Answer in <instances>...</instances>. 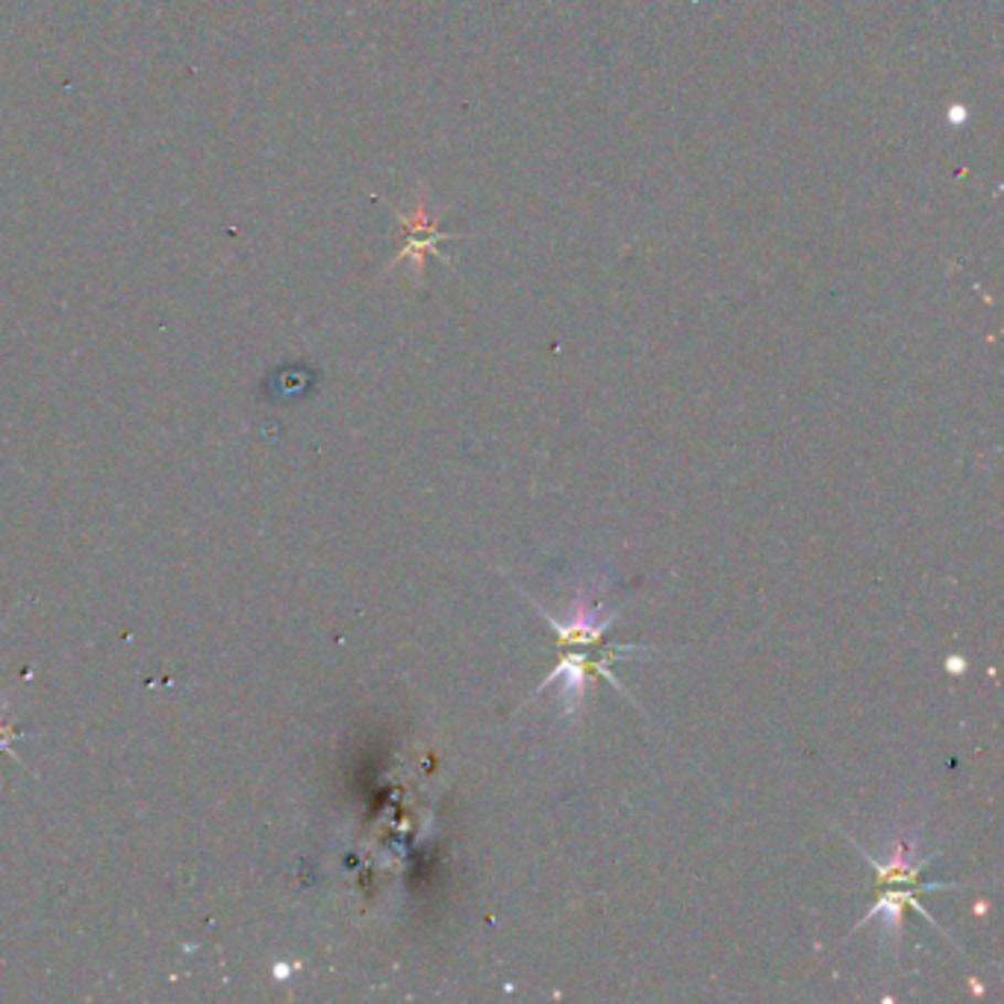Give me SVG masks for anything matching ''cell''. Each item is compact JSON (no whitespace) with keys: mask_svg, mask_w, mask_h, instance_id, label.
Listing matches in <instances>:
<instances>
[{"mask_svg":"<svg viewBox=\"0 0 1004 1004\" xmlns=\"http://www.w3.org/2000/svg\"><path fill=\"white\" fill-rule=\"evenodd\" d=\"M548 616V613H545ZM616 616L619 613H607L605 605L601 601H587V596L575 598V605H572V616L566 622H557L552 619L554 631L560 637V642H569V645H596L607 631H610V624L616 622Z\"/></svg>","mask_w":1004,"mask_h":1004,"instance_id":"1","label":"cell"},{"mask_svg":"<svg viewBox=\"0 0 1004 1004\" xmlns=\"http://www.w3.org/2000/svg\"><path fill=\"white\" fill-rule=\"evenodd\" d=\"M587 677H589L587 675V660L575 658V654H572V658H566L560 663V666L554 669L552 675L545 677L543 686H540L536 693H543L545 686L557 684V686H560L563 711H566L572 716V713L580 711V702H584V690H587Z\"/></svg>","mask_w":1004,"mask_h":1004,"instance_id":"2","label":"cell"},{"mask_svg":"<svg viewBox=\"0 0 1004 1004\" xmlns=\"http://www.w3.org/2000/svg\"><path fill=\"white\" fill-rule=\"evenodd\" d=\"M946 669H949V672H954V675H958V672H963V669H966V663H963V660H960V658H949V660H946Z\"/></svg>","mask_w":1004,"mask_h":1004,"instance_id":"3","label":"cell"}]
</instances>
